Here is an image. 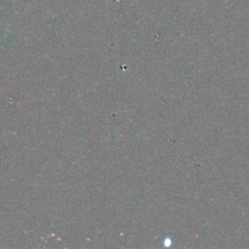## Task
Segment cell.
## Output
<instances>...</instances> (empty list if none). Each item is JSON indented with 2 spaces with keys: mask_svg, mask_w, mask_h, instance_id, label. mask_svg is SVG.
Returning <instances> with one entry per match:
<instances>
[]
</instances>
